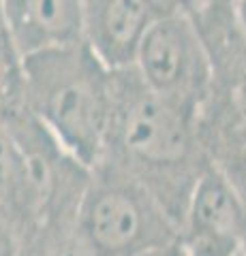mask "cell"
I'll return each instance as SVG.
<instances>
[{"label":"cell","instance_id":"cell-2","mask_svg":"<svg viewBox=\"0 0 246 256\" xmlns=\"http://www.w3.org/2000/svg\"><path fill=\"white\" fill-rule=\"evenodd\" d=\"M26 107L71 156L92 171L107 146L114 70L82 41L30 54Z\"/></svg>","mask_w":246,"mask_h":256},{"label":"cell","instance_id":"cell-3","mask_svg":"<svg viewBox=\"0 0 246 256\" xmlns=\"http://www.w3.org/2000/svg\"><path fill=\"white\" fill-rule=\"evenodd\" d=\"M75 222L99 256H131L180 235L176 220L144 184L105 162L90 171Z\"/></svg>","mask_w":246,"mask_h":256},{"label":"cell","instance_id":"cell-5","mask_svg":"<svg viewBox=\"0 0 246 256\" xmlns=\"http://www.w3.org/2000/svg\"><path fill=\"white\" fill-rule=\"evenodd\" d=\"M246 201L233 182L212 164L197 180L180 222L186 256H242Z\"/></svg>","mask_w":246,"mask_h":256},{"label":"cell","instance_id":"cell-13","mask_svg":"<svg viewBox=\"0 0 246 256\" xmlns=\"http://www.w3.org/2000/svg\"><path fill=\"white\" fill-rule=\"evenodd\" d=\"M235 22H237V28H240L242 41L246 45V0H237L235 2Z\"/></svg>","mask_w":246,"mask_h":256},{"label":"cell","instance_id":"cell-8","mask_svg":"<svg viewBox=\"0 0 246 256\" xmlns=\"http://www.w3.org/2000/svg\"><path fill=\"white\" fill-rule=\"evenodd\" d=\"M26 111V56L0 0V124H9Z\"/></svg>","mask_w":246,"mask_h":256},{"label":"cell","instance_id":"cell-14","mask_svg":"<svg viewBox=\"0 0 246 256\" xmlns=\"http://www.w3.org/2000/svg\"><path fill=\"white\" fill-rule=\"evenodd\" d=\"M148 2L154 6L156 13H167V11H173V9H180L176 0H148Z\"/></svg>","mask_w":246,"mask_h":256},{"label":"cell","instance_id":"cell-15","mask_svg":"<svg viewBox=\"0 0 246 256\" xmlns=\"http://www.w3.org/2000/svg\"><path fill=\"white\" fill-rule=\"evenodd\" d=\"M176 2H178L180 9H184V11H188V13H190V6H193V0H176Z\"/></svg>","mask_w":246,"mask_h":256},{"label":"cell","instance_id":"cell-12","mask_svg":"<svg viewBox=\"0 0 246 256\" xmlns=\"http://www.w3.org/2000/svg\"><path fill=\"white\" fill-rule=\"evenodd\" d=\"M131 256H186V254L180 246V239H171V242H165V244L148 246L144 250L135 252Z\"/></svg>","mask_w":246,"mask_h":256},{"label":"cell","instance_id":"cell-9","mask_svg":"<svg viewBox=\"0 0 246 256\" xmlns=\"http://www.w3.org/2000/svg\"><path fill=\"white\" fill-rule=\"evenodd\" d=\"M28 256H99L79 233L75 218L50 222L30 235Z\"/></svg>","mask_w":246,"mask_h":256},{"label":"cell","instance_id":"cell-1","mask_svg":"<svg viewBox=\"0 0 246 256\" xmlns=\"http://www.w3.org/2000/svg\"><path fill=\"white\" fill-rule=\"evenodd\" d=\"M101 162L144 184L180 226L190 192L210 166L199 114L152 92L135 68L114 70L112 124Z\"/></svg>","mask_w":246,"mask_h":256},{"label":"cell","instance_id":"cell-16","mask_svg":"<svg viewBox=\"0 0 246 256\" xmlns=\"http://www.w3.org/2000/svg\"><path fill=\"white\" fill-rule=\"evenodd\" d=\"M242 256H246V226H244V237H242Z\"/></svg>","mask_w":246,"mask_h":256},{"label":"cell","instance_id":"cell-11","mask_svg":"<svg viewBox=\"0 0 246 256\" xmlns=\"http://www.w3.org/2000/svg\"><path fill=\"white\" fill-rule=\"evenodd\" d=\"M237 0H193L190 15L195 20H212L220 15H231L235 13Z\"/></svg>","mask_w":246,"mask_h":256},{"label":"cell","instance_id":"cell-4","mask_svg":"<svg viewBox=\"0 0 246 256\" xmlns=\"http://www.w3.org/2000/svg\"><path fill=\"white\" fill-rule=\"evenodd\" d=\"M133 68L150 90L201 118L216 84V66L197 20L184 9L156 15Z\"/></svg>","mask_w":246,"mask_h":256},{"label":"cell","instance_id":"cell-10","mask_svg":"<svg viewBox=\"0 0 246 256\" xmlns=\"http://www.w3.org/2000/svg\"><path fill=\"white\" fill-rule=\"evenodd\" d=\"M28 230L0 212V256H28Z\"/></svg>","mask_w":246,"mask_h":256},{"label":"cell","instance_id":"cell-7","mask_svg":"<svg viewBox=\"0 0 246 256\" xmlns=\"http://www.w3.org/2000/svg\"><path fill=\"white\" fill-rule=\"evenodd\" d=\"M24 56L82 41V0H3Z\"/></svg>","mask_w":246,"mask_h":256},{"label":"cell","instance_id":"cell-6","mask_svg":"<svg viewBox=\"0 0 246 256\" xmlns=\"http://www.w3.org/2000/svg\"><path fill=\"white\" fill-rule=\"evenodd\" d=\"M156 15L148 0H82V43L109 70L133 68Z\"/></svg>","mask_w":246,"mask_h":256}]
</instances>
